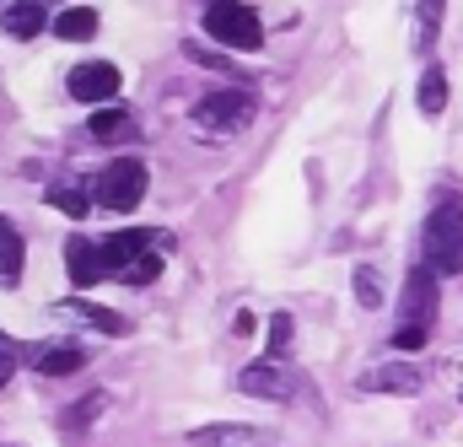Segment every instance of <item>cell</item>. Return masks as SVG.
<instances>
[{"label":"cell","mask_w":463,"mask_h":447,"mask_svg":"<svg viewBox=\"0 0 463 447\" xmlns=\"http://www.w3.org/2000/svg\"><path fill=\"white\" fill-rule=\"evenodd\" d=\"M404 329H426L431 335V324H437V275L426 270V264H415L410 270V281H404V319H399Z\"/></svg>","instance_id":"cell-6"},{"label":"cell","mask_w":463,"mask_h":447,"mask_svg":"<svg viewBox=\"0 0 463 447\" xmlns=\"http://www.w3.org/2000/svg\"><path fill=\"white\" fill-rule=\"evenodd\" d=\"M442 5H448V0H420V49L437 43V33H442Z\"/></svg>","instance_id":"cell-23"},{"label":"cell","mask_w":463,"mask_h":447,"mask_svg":"<svg viewBox=\"0 0 463 447\" xmlns=\"http://www.w3.org/2000/svg\"><path fill=\"white\" fill-rule=\"evenodd\" d=\"M87 129H92V140H103V146H118V140H135V135H140V124H135L129 109H98Z\"/></svg>","instance_id":"cell-12"},{"label":"cell","mask_w":463,"mask_h":447,"mask_svg":"<svg viewBox=\"0 0 463 447\" xmlns=\"http://www.w3.org/2000/svg\"><path fill=\"white\" fill-rule=\"evenodd\" d=\"M291 350V313H275L269 319V361H286Z\"/></svg>","instance_id":"cell-24"},{"label":"cell","mask_w":463,"mask_h":447,"mask_svg":"<svg viewBox=\"0 0 463 447\" xmlns=\"http://www.w3.org/2000/svg\"><path fill=\"white\" fill-rule=\"evenodd\" d=\"M103 404H109V399H103V394H92V399H87V404H71V410H65V415H60V426H65V432H71V437H81V432H87V426H92V421H98V410H103Z\"/></svg>","instance_id":"cell-20"},{"label":"cell","mask_w":463,"mask_h":447,"mask_svg":"<svg viewBox=\"0 0 463 447\" xmlns=\"http://www.w3.org/2000/svg\"><path fill=\"white\" fill-rule=\"evenodd\" d=\"M393 345H399V350H420V345H426V329H404V324H399V329H393Z\"/></svg>","instance_id":"cell-26"},{"label":"cell","mask_w":463,"mask_h":447,"mask_svg":"<svg viewBox=\"0 0 463 447\" xmlns=\"http://www.w3.org/2000/svg\"><path fill=\"white\" fill-rule=\"evenodd\" d=\"M49 205H54V211H65V216H76V222H81V216H87V211H92V195H87V189H71V184H54V189H49Z\"/></svg>","instance_id":"cell-18"},{"label":"cell","mask_w":463,"mask_h":447,"mask_svg":"<svg viewBox=\"0 0 463 447\" xmlns=\"http://www.w3.org/2000/svg\"><path fill=\"white\" fill-rule=\"evenodd\" d=\"M426 270L431 275H463V195H442L420 232Z\"/></svg>","instance_id":"cell-1"},{"label":"cell","mask_w":463,"mask_h":447,"mask_svg":"<svg viewBox=\"0 0 463 447\" xmlns=\"http://www.w3.org/2000/svg\"><path fill=\"white\" fill-rule=\"evenodd\" d=\"M92 200H98L103 211H135V205L146 200V162H135V157L109 162L103 178H98V189H92Z\"/></svg>","instance_id":"cell-4"},{"label":"cell","mask_w":463,"mask_h":447,"mask_svg":"<svg viewBox=\"0 0 463 447\" xmlns=\"http://www.w3.org/2000/svg\"><path fill=\"white\" fill-rule=\"evenodd\" d=\"M65 270H71V281L87 291V286H98V281H109V264H103V248L92 243V237H71L65 243Z\"/></svg>","instance_id":"cell-9"},{"label":"cell","mask_w":463,"mask_h":447,"mask_svg":"<svg viewBox=\"0 0 463 447\" xmlns=\"http://www.w3.org/2000/svg\"><path fill=\"white\" fill-rule=\"evenodd\" d=\"M54 33H60L65 43H87V38L98 33V11H92V5H71V11H60Z\"/></svg>","instance_id":"cell-16"},{"label":"cell","mask_w":463,"mask_h":447,"mask_svg":"<svg viewBox=\"0 0 463 447\" xmlns=\"http://www.w3.org/2000/svg\"><path fill=\"white\" fill-rule=\"evenodd\" d=\"M114 92H118V65H109V60H92V65L71 71V98L76 103H109Z\"/></svg>","instance_id":"cell-7"},{"label":"cell","mask_w":463,"mask_h":447,"mask_svg":"<svg viewBox=\"0 0 463 447\" xmlns=\"http://www.w3.org/2000/svg\"><path fill=\"white\" fill-rule=\"evenodd\" d=\"M11 372H16V345H11V339L0 335V388L11 383Z\"/></svg>","instance_id":"cell-25"},{"label":"cell","mask_w":463,"mask_h":447,"mask_svg":"<svg viewBox=\"0 0 463 447\" xmlns=\"http://www.w3.org/2000/svg\"><path fill=\"white\" fill-rule=\"evenodd\" d=\"M415 103H420V113H426V119H437V113L448 109V71H442V65H426Z\"/></svg>","instance_id":"cell-14"},{"label":"cell","mask_w":463,"mask_h":447,"mask_svg":"<svg viewBox=\"0 0 463 447\" xmlns=\"http://www.w3.org/2000/svg\"><path fill=\"white\" fill-rule=\"evenodd\" d=\"M33 366L43 377H71V372L87 366V350L81 345H43V350H33Z\"/></svg>","instance_id":"cell-11"},{"label":"cell","mask_w":463,"mask_h":447,"mask_svg":"<svg viewBox=\"0 0 463 447\" xmlns=\"http://www.w3.org/2000/svg\"><path fill=\"white\" fill-rule=\"evenodd\" d=\"M60 313L65 319H81V324H92V329H103V335H124V319L118 313H109V308H98V302H60Z\"/></svg>","instance_id":"cell-15"},{"label":"cell","mask_w":463,"mask_h":447,"mask_svg":"<svg viewBox=\"0 0 463 447\" xmlns=\"http://www.w3.org/2000/svg\"><path fill=\"white\" fill-rule=\"evenodd\" d=\"M0 27H5L11 38H38V33L49 27V11H43V0H22V5H11V11L0 16Z\"/></svg>","instance_id":"cell-13"},{"label":"cell","mask_w":463,"mask_h":447,"mask_svg":"<svg viewBox=\"0 0 463 447\" xmlns=\"http://www.w3.org/2000/svg\"><path fill=\"white\" fill-rule=\"evenodd\" d=\"M16 281H22V237L0 232V286H16Z\"/></svg>","instance_id":"cell-19"},{"label":"cell","mask_w":463,"mask_h":447,"mask_svg":"<svg viewBox=\"0 0 463 447\" xmlns=\"http://www.w3.org/2000/svg\"><path fill=\"white\" fill-rule=\"evenodd\" d=\"M248 119H253V92H242V87L205 92V98L194 103V124H200L205 135H237Z\"/></svg>","instance_id":"cell-3"},{"label":"cell","mask_w":463,"mask_h":447,"mask_svg":"<svg viewBox=\"0 0 463 447\" xmlns=\"http://www.w3.org/2000/svg\"><path fill=\"white\" fill-rule=\"evenodd\" d=\"M355 302L372 313V308H383V281H377V270L372 264H355Z\"/></svg>","instance_id":"cell-21"},{"label":"cell","mask_w":463,"mask_h":447,"mask_svg":"<svg viewBox=\"0 0 463 447\" xmlns=\"http://www.w3.org/2000/svg\"><path fill=\"white\" fill-rule=\"evenodd\" d=\"M361 388H372V394H420L426 383H420V372L410 366V361H388V366H372L366 377H361Z\"/></svg>","instance_id":"cell-10"},{"label":"cell","mask_w":463,"mask_h":447,"mask_svg":"<svg viewBox=\"0 0 463 447\" xmlns=\"http://www.w3.org/2000/svg\"><path fill=\"white\" fill-rule=\"evenodd\" d=\"M194 447H253V426H200L194 437H189Z\"/></svg>","instance_id":"cell-17"},{"label":"cell","mask_w":463,"mask_h":447,"mask_svg":"<svg viewBox=\"0 0 463 447\" xmlns=\"http://www.w3.org/2000/svg\"><path fill=\"white\" fill-rule=\"evenodd\" d=\"M156 275H162V253H146V259H135L118 281H124V286H151Z\"/></svg>","instance_id":"cell-22"},{"label":"cell","mask_w":463,"mask_h":447,"mask_svg":"<svg viewBox=\"0 0 463 447\" xmlns=\"http://www.w3.org/2000/svg\"><path fill=\"white\" fill-rule=\"evenodd\" d=\"M237 388L253 394V399H269V404L291 399V377H286L280 361H253V366H242V372H237Z\"/></svg>","instance_id":"cell-8"},{"label":"cell","mask_w":463,"mask_h":447,"mask_svg":"<svg viewBox=\"0 0 463 447\" xmlns=\"http://www.w3.org/2000/svg\"><path fill=\"white\" fill-rule=\"evenodd\" d=\"M98 248H103V264H109V275H124L135 259H146V253H167V248H173V237H167V232H151V226H129V232L103 237Z\"/></svg>","instance_id":"cell-5"},{"label":"cell","mask_w":463,"mask_h":447,"mask_svg":"<svg viewBox=\"0 0 463 447\" xmlns=\"http://www.w3.org/2000/svg\"><path fill=\"white\" fill-rule=\"evenodd\" d=\"M0 232H11V222H5V216H0Z\"/></svg>","instance_id":"cell-27"},{"label":"cell","mask_w":463,"mask_h":447,"mask_svg":"<svg viewBox=\"0 0 463 447\" xmlns=\"http://www.w3.org/2000/svg\"><path fill=\"white\" fill-rule=\"evenodd\" d=\"M200 22H205L211 43H222V49H259V43H264V22H259V11L242 5V0H211Z\"/></svg>","instance_id":"cell-2"}]
</instances>
